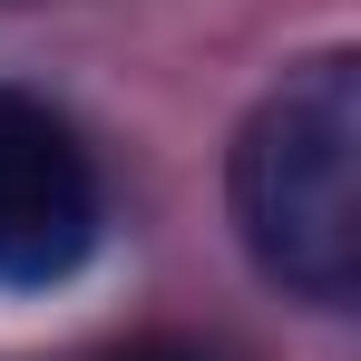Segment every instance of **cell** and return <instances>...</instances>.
<instances>
[{
    "label": "cell",
    "mask_w": 361,
    "mask_h": 361,
    "mask_svg": "<svg viewBox=\"0 0 361 361\" xmlns=\"http://www.w3.org/2000/svg\"><path fill=\"white\" fill-rule=\"evenodd\" d=\"M235 235L264 283L293 302L342 312L361 293V59L322 49V59L283 68V88L254 98L235 127Z\"/></svg>",
    "instance_id": "6da1fadb"
},
{
    "label": "cell",
    "mask_w": 361,
    "mask_h": 361,
    "mask_svg": "<svg viewBox=\"0 0 361 361\" xmlns=\"http://www.w3.org/2000/svg\"><path fill=\"white\" fill-rule=\"evenodd\" d=\"M98 244L88 147L39 98L0 88V283H59Z\"/></svg>",
    "instance_id": "7a4b0ae2"
},
{
    "label": "cell",
    "mask_w": 361,
    "mask_h": 361,
    "mask_svg": "<svg viewBox=\"0 0 361 361\" xmlns=\"http://www.w3.org/2000/svg\"><path fill=\"white\" fill-rule=\"evenodd\" d=\"M118 361H195V352H176V342H147V352H118Z\"/></svg>",
    "instance_id": "3957f363"
}]
</instances>
